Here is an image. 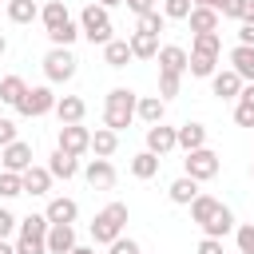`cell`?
Listing matches in <instances>:
<instances>
[{
	"instance_id": "52",
	"label": "cell",
	"mask_w": 254,
	"mask_h": 254,
	"mask_svg": "<svg viewBox=\"0 0 254 254\" xmlns=\"http://www.w3.org/2000/svg\"><path fill=\"white\" fill-rule=\"evenodd\" d=\"M99 8H115V4H123V0H95Z\"/></svg>"
},
{
	"instance_id": "15",
	"label": "cell",
	"mask_w": 254,
	"mask_h": 254,
	"mask_svg": "<svg viewBox=\"0 0 254 254\" xmlns=\"http://www.w3.org/2000/svg\"><path fill=\"white\" fill-rule=\"evenodd\" d=\"M48 171H52V179H64V183H67V179H75V175H79V159L56 147V151L48 155Z\"/></svg>"
},
{
	"instance_id": "7",
	"label": "cell",
	"mask_w": 254,
	"mask_h": 254,
	"mask_svg": "<svg viewBox=\"0 0 254 254\" xmlns=\"http://www.w3.org/2000/svg\"><path fill=\"white\" fill-rule=\"evenodd\" d=\"M56 147L79 159V155L91 147V131H87L83 123H60V143H56Z\"/></svg>"
},
{
	"instance_id": "35",
	"label": "cell",
	"mask_w": 254,
	"mask_h": 254,
	"mask_svg": "<svg viewBox=\"0 0 254 254\" xmlns=\"http://www.w3.org/2000/svg\"><path fill=\"white\" fill-rule=\"evenodd\" d=\"M190 52H206V56H222V36L218 32H194Z\"/></svg>"
},
{
	"instance_id": "6",
	"label": "cell",
	"mask_w": 254,
	"mask_h": 254,
	"mask_svg": "<svg viewBox=\"0 0 254 254\" xmlns=\"http://www.w3.org/2000/svg\"><path fill=\"white\" fill-rule=\"evenodd\" d=\"M183 167H187V175L194 179V183H206V179H214L218 175V155L210 151V147H194V151H187V159H183Z\"/></svg>"
},
{
	"instance_id": "39",
	"label": "cell",
	"mask_w": 254,
	"mask_h": 254,
	"mask_svg": "<svg viewBox=\"0 0 254 254\" xmlns=\"http://www.w3.org/2000/svg\"><path fill=\"white\" fill-rule=\"evenodd\" d=\"M194 8V0H163V16L167 20H187Z\"/></svg>"
},
{
	"instance_id": "34",
	"label": "cell",
	"mask_w": 254,
	"mask_h": 254,
	"mask_svg": "<svg viewBox=\"0 0 254 254\" xmlns=\"http://www.w3.org/2000/svg\"><path fill=\"white\" fill-rule=\"evenodd\" d=\"M75 36H79V28H75L71 20H64L60 28H48V40H52V48H71V44H75Z\"/></svg>"
},
{
	"instance_id": "14",
	"label": "cell",
	"mask_w": 254,
	"mask_h": 254,
	"mask_svg": "<svg viewBox=\"0 0 254 254\" xmlns=\"http://www.w3.org/2000/svg\"><path fill=\"white\" fill-rule=\"evenodd\" d=\"M52 111H56V119H60V123H83V115H87V103H83L79 95H60Z\"/></svg>"
},
{
	"instance_id": "36",
	"label": "cell",
	"mask_w": 254,
	"mask_h": 254,
	"mask_svg": "<svg viewBox=\"0 0 254 254\" xmlns=\"http://www.w3.org/2000/svg\"><path fill=\"white\" fill-rule=\"evenodd\" d=\"M179 87H183V75H175V71H159V99H175Z\"/></svg>"
},
{
	"instance_id": "28",
	"label": "cell",
	"mask_w": 254,
	"mask_h": 254,
	"mask_svg": "<svg viewBox=\"0 0 254 254\" xmlns=\"http://www.w3.org/2000/svg\"><path fill=\"white\" fill-rule=\"evenodd\" d=\"M214 64H218V56H206V52H190L187 56V71L194 79H210L214 75Z\"/></svg>"
},
{
	"instance_id": "53",
	"label": "cell",
	"mask_w": 254,
	"mask_h": 254,
	"mask_svg": "<svg viewBox=\"0 0 254 254\" xmlns=\"http://www.w3.org/2000/svg\"><path fill=\"white\" fill-rule=\"evenodd\" d=\"M4 52H8V40H4V36H0V56H4Z\"/></svg>"
},
{
	"instance_id": "20",
	"label": "cell",
	"mask_w": 254,
	"mask_h": 254,
	"mask_svg": "<svg viewBox=\"0 0 254 254\" xmlns=\"http://www.w3.org/2000/svg\"><path fill=\"white\" fill-rule=\"evenodd\" d=\"M230 67L242 75V83H254V48H250V44H234V52H230Z\"/></svg>"
},
{
	"instance_id": "24",
	"label": "cell",
	"mask_w": 254,
	"mask_h": 254,
	"mask_svg": "<svg viewBox=\"0 0 254 254\" xmlns=\"http://www.w3.org/2000/svg\"><path fill=\"white\" fill-rule=\"evenodd\" d=\"M175 139H179L183 151L206 147V127H202V123H183V127H175Z\"/></svg>"
},
{
	"instance_id": "5",
	"label": "cell",
	"mask_w": 254,
	"mask_h": 254,
	"mask_svg": "<svg viewBox=\"0 0 254 254\" xmlns=\"http://www.w3.org/2000/svg\"><path fill=\"white\" fill-rule=\"evenodd\" d=\"M56 99H60V95H52V87H48V83H40V87H28V91L20 95L16 111H20V115H28V119H40V115H48V111L56 107Z\"/></svg>"
},
{
	"instance_id": "13",
	"label": "cell",
	"mask_w": 254,
	"mask_h": 254,
	"mask_svg": "<svg viewBox=\"0 0 254 254\" xmlns=\"http://www.w3.org/2000/svg\"><path fill=\"white\" fill-rule=\"evenodd\" d=\"M155 60H159V71H175V75L187 71V48H179V44H163L155 52Z\"/></svg>"
},
{
	"instance_id": "25",
	"label": "cell",
	"mask_w": 254,
	"mask_h": 254,
	"mask_svg": "<svg viewBox=\"0 0 254 254\" xmlns=\"http://www.w3.org/2000/svg\"><path fill=\"white\" fill-rule=\"evenodd\" d=\"M234 123L238 127H254V83H242L238 107H234Z\"/></svg>"
},
{
	"instance_id": "3",
	"label": "cell",
	"mask_w": 254,
	"mask_h": 254,
	"mask_svg": "<svg viewBox=\"0 0 254 254\" xmlns=\"http://www.w3.org/2000/svg\"><path fill=\"white\" fill-rule=\"evenodd\" d=\"M79 36H87V40L99 44V48H103L107 40H115V36H111V16H107V8H99V4L91 0V4L79 12Z\"/></svg>"
},
{
	"instance_id": "32",
	"label": "cell",
	"mask_w": 254,
	"mask_h": 254,
	"mask_svg": "<svg viewBox=\"0 0 254 254\" xmlns=\"http://www.w3.org/2000/svg\"><path fill=\"white\" fill-rule=\"evenodd\" d=\"M40 20H44V28H60V24L71 20V16H67V4H64V0H48V4L40 8Z\"/></svg>"
},
{
	"instance_id": "57",
	"label": "cell",
	"mask_w": 254,
	"mask_h": 254,
	"mask_svg": "<svg viewBox=\"0 0 254 254\" xmlns=\"http://www.w3.org/2000/svg\"><path fill=\"white\" fill-rule=\"evenodd\" d=\"M234 254H238V250H234Z\"/></svg>"
},
{
	"instance_id": "40",
	"label": "cell",
	"mask_w": 254,
	"mask_h": 254,
	"mask_svg": "<svg viewBox=\"0 0 254 254\" xmlns=\"http://www.w3.org/2000/svg\"><path fill=\"white\" fill-rule=\"evenodd\" d=\"M246 4H250V0H218L214 12H218V16H230V20H242V16H246Z\"/></svg>"
},
{
	"instance_id": "17",
	"label": "cell",
	"mask_w": 254,
	"mask_h": 254,
	"mask_svg": "<svg viewBox=\"0 0 254 254\" xmlns=\"http://www.w3.org/2000/svg\"><path fill=\"white\" fill-rule=\"evenodd\" d=\"M230 230H234V214H230V206L218 202V210L202 222V234H206V238H226Z\"/></svg>"
},
{
	"instance_id": "46",
	"label": "cell",
	"mask_w": 254,
	"mask_h": 254,
	"mask_svg": "<svg viewBox=\"0 0 254 254\" xmlns=\"http://www.w3.org/2000/svg\"><path fill=\"white\" fill-rule=\"evenodd\" d=\"M12 139H16V123L12 119H0V147H8Z\"/></svg>"
},
{
	"instance_id": "55",
	"label": "cell",
	"mask_w": 254,
	"mask_h": 254,
	"mask_svg": "<svg viewBox=\"0 0 254 254\" xmlns=\"http://www.w3.org/2000/svg\"><path fill=\"white\" fill-rule=\"evenodd\" d=\"M0 107H4V103H0ZM0 119H4V115H0Z\"/></svg>"
},
{
	"instance_id": "11",
	"label": "cell",
	"mask_w": 254,
	"mask_h": 254,
	"mask_svg": "<svg viewBox=\"0 0 254 254\" xmlns=\"http://www.w3.org/2000/svg\"><path fill=\"white\" fill-rule=\"evenodd\" d=\"M83 179H87L95 190H111V187H115V167H111V159H91V163L83 167Z\"/></svg>"
},
{
	"instance_id": "18",
	"label": "cell",
	"mask_w": 254,
	"mask_h": 254,
	"mask_svg": "<svg viewBox=\"0 0 254 254\" xmlns=\"http://www.w3.org/2000/svg\"><path fill=\"white\" fill-rule=\"evenodd\" d=\"M187 24H190V32H218L222 16H218L214 8H206V4H194L190 16H187Z\"/></svg>"
},
{
	"instance_id": "43",
	"label": "cell",
	"mask_w": 254,
	"mask_h": 254,
	"mask_svg": "<svg viewBox=\"0 0 254 254\" xmlns=\"http://www.w3.org/2000/svg\"><path fill=\"white\" fill-rule=\"evenodd\" d=\"M107 254H143V250H139L135 238H123V234H119L115 242H107Z\"/></svg>"
},
{
	"instance_id": "2",
	"label": "cell",
	"mask_w": 254,
	"mask_h": 254,
	"mask_svg": "<svg viewBox=\"0 0 254 254\" xmlns=\"http://www.w3.org/2000/svg\"><path fill=\"white\" fill-rule=\"evenodd\" d=\"M123 226H127V202H107V206L91 218V238H95L99 246H107V242H115V238L123 234Z\"/></svg>"
},
{
	"instance_id": "1",
	"label": "cell",
	"mask_w": 254,
	"mask_h": 254,
	"mask_svg": "<svg viewBox=\"0 0 254 254\" xmlns=\"http://www.w3.org/2000/svg\"><path fill=\"white\" fill-rule=\"evenodd\" d=\"M135 103H139V95L131 87H111L107 91V103H103V127L127 131L131 119H135Z\"/></svg>"
},
{
	"instance_id": "23",
	"label": "cell",
	"mask_w": 254,
	"mask_h": 254,
	"mask_svg": "<svg viewBox=\"0 0 254 254\" xmlns=\"http://www.w3.org/2000/svg\"><path fill=\"white\" fill-rule=\"evenodd\" d=\"M135 56H131V44L127 40H107L103 44V64L107 67H127Z\"/></svg>"
},
{
	"instance_id": "8",
	"label": "cell",
	"mask_w": 254,
	"mask_h": 254,
	"mask_svg": "<svg viewBox=\"0 0 254 254\" xmlns=\"http://www.w3.org/2000/svg\"><path fill=\"white\" fill-rule=\"evenodd\" d=\"M0 163H4V171H28L32 167V143H24V139H12L8 147H0Z\"/></svg>"
},
{
	"instance_id": "44",
	"label": "cell",
	"mask_w": 254,
	"mask_h": 254,
	"mask_svg": "<svg viewBox=\"0 0 254 254\" xmlns=\"http://www.w3.org/2000/svg\"><path fill=\"white\" fill-rule=\"evenodd\" d=\"M16 226H20V218H16L12 210H4V206H0V238H12V230H16Z\"/></svg>"
},
{
	"instance_id": "27",
	"label": "cell",
	"mask_w": 254,
	"mask_h": 254,
	"mask_svg": "<svg viewBox=\"0 0 254 254\" xmlns=\"http://www.w3.org/2000/svg\"><path fill=\"white\" fill-rule=\"evenodd\" d=\"M75 214H79L75 198H52V202H48V210H44V218H48V222H75Z\"/></svg>"
},
{
	"instance_id": "45",
	"label": "cell",
	"mask_w": 254,
	"mask_h": 254,
	"mask_svg": "<svg viewBox=\"0 0 254 254\" xmlns=\"http://www.w3.org/2000/svg\"><path fill=\"white\" fill-rule=\"evenodd\" d=\"M198 254H226L222 250V238H202L198 242Z\"/></svg>"
},
{
	"instance_id": "29",
	"label": "cell",
	"mask_w": 254,
	"mask_h": 254,
	"mask_svg": "<svg viewBox=\"0 0 254 254\" xmlns=\"http://www.w3.org/2000/svg\"><path fill=\"white\" fill-rule=\"evenodd\" d=\"M159 163H163L159 155H151V151H139V155L131 159V175H135V179H155V175H159Z\"/></svg>"
},
{
	"instance_id": "21",
	"label": "cell",
	"mask_w": 254,
	"mask_h": 254,
	"mask_svg": "<svg viewBox=\"0 0 254 254\" xmlns=\"http://www.w3.org/2000/svg\"><path fill=\"white\" fill-rule=\"evenodd\" d=\"M135 115L151 127V123H163V115H167V99H159V95H143L139 103H135Z\"/></svg>"
},
{
	"instance_id": "31",
	"label": "cell",
	"mask_w": 254,
	"mask_h": 254,
	"mask_svg": "<svg viewBox=\"0 0 254 254\" xmlns=\"http://www.w3.org/2000/svg\"><path fill=\"white\" fill-rule=\"evenodd\" d=\"M36 16H40L36 0H8V20L12 24H32Z\"/></svg>"
},
{
	"instance_id": "37",
	"label": "cell",
	"mask_w": 254,
	"mask_h": 254,
	"mask_svg": "<svg viewBox=\"0 0 254 254\" xmlns=\"http://www.w3.org/2000/svg\"><path fill=\"white\" fill-rule=\"evenodd\" d=\"M16 194H24L20 175L16 171H0V198H16Z\"/></svg>"
},
{
	"instance_id": "42",
	"label": "cell",
	"mask_w": 254,
	"mask_h": 254,
	"mask_svg": "<svg viewBox=\"0 0 254 254\" xmlns=\"http://www.w3.org/2000/svg\"><path fill=\"white\" fill-rule=\"evenodd\" d=\"M234 238H238V254H254V222L234 226Z\"/></svg>"
},
{
	"instance_id": "9",
	"label": "cell",
	"mask_w": 254,
	"mask_h": 254,
	"mask_svg": "<svg viewBox=\"0 0 254 254\" xmlns=\"http://www.w3.org/2000/svg\"><path fill=\"white\" fill-rule=\"evenodd\" d=\"M175 147H179L175 127H167V123H151V127H147V151H151V155L163 159V155H171Z\"/></svg>"
},
{
	"instance_id": "33",
	"label": "cell",
	"mask_w": 254,
	"mask_h": 254,
	"mask_svg": "<svg viewBox=\"0 0 254 254\" xmlns=\"http://www.w3.org/2000/svg\"><path fill=\"white\" fill-rule=\"evenodd\" d=\"M214 210H218V198H210V194H202V190H198V194H194V202H190V222H198V226H202Z\"/></svg>"
},
{
	"instance_id": "51",
	"label": "cell",
	"mask_w": 254,
	"mask_h": 254,
	"mask_svg": "<svg viewBox=\"0 0 254 254\" xmlns=\"http://www.w3.org/2000/svg\"><path fill=\"white\" fill-rule=\"evenodd\" d=\"M242 20H246V24H254V0L246 4V16H242Z\"/></svg>"
},
{
	"instance_id": "10",
	"label": "cell",
	"mask_w": 254,
	"mask_h": 254,
	"mask_svg": "<svg viewBox=\"0 0 254 254\" xmlns=\"http://www.w3.org/2000/svg\"><path fill=\"white\" fill-rule=\"evenodd\" d=\"M44 246H48V254H67L75 246V226L71 222H52L48 234H44Z\"/></svg>"
},
{
	"instance_id": "47",
	"label": "cell",
	"mask_w": 254,
	"mask_h": 254,
	"mask_svg": "<svg viewBox=\"0 0 254 254\" xmlns=\"http://www.w3.org/2000/svg\"><path fill=\"white\" fill-rule=\"evenodd\" d=\"M123 4H127V8L135 12V16H147V12H151V8L159 4V0H123Z\"/></svg>"
},
{
	"instance_id": "48",
	"label": "cell",
	"mask_w": 254,
	"mask_h": 254,
	"mask_svg": "<svg viewBox=\"0 0 254 254\" xmlns=\"http://www.w3.org/2000/svg\"><path fill=\"white\" fill-rule=\"evenodd\" d=\"M238 44H250V48H254V24L242 20V28H238Z\"/></svg>"
},
{
	"instance_id": "30",
	"label": "cell",
	"mask_w": 254,
	"mask_h": 254,
	"mask_svg": "<svg viewBox=\"0 0 254 254\" xmlns=\"http://www.w3.org/2000/svg\"><path fill=\"white\" fill-rule=\"evenodd\" d=\"M24 91H28V83H24L20 75H4V79H0V103H8V107H16Z\"/></svg>"
},
{
	"instance_id": "50",
	"label": "cell",
	"mask_w": 254,
	"mask_h": 254,
	"mask_svg": "<svg viewBox=\"0 0 254 254\" xmlns=\"http://www.w3.org/2000/svg\"><path fill=\"white\" fill-rule=\"evenodd\" d=\"M0 254H16V246H12L8 238H0Z\"/></svg>"
},
{
	"instance_id": "41",
	"label": "cell",
	"mask_w": 254,
	"mask_h": 254,
	"mask_svg": "<svg viewBox=\"0 0 254 254\" xmlns=\"http://www.w3.org/2000/svg\"><path fill=\"white\" fill-rule=\"evenodd\" d=\"M16 254H48V246H44V238L20 234V238H16Z\"/></svg>"
},
{
	"instance_id": "12",
	"label": "cell",
	"mask_w": 254,
	"mask_h": 254,
	"mask_svg": "<svg viewBox=\"0 0 254 254\" xmlns=\"http://www.w3.org/2000/svg\"><path fill=\"white\" fill-rule=\"evenodd\" d=\"M210 91H214L218 99H238V91H242V75H238L234 67L214 71V75H210Z\"/></svg>"
},
{
	"instance_id": "26",
	"label": "cell",
	"mask_w": 254,
	"mask_h": 254,
	"mask_svg": "<svg viewBox=\"0 0 254 254\" xmlns=\"http://www.w3.org/2000/svg\"><path fill=\"white\" fill-rule=\"evenodd\" d=\"M167 194H171V202L190 206V202H194V194H198V183H194L190 175H183V179H175V183L167 187Z\"/></svg>"
},
{
	"instance_id": "49",
	"label": "cell",
	"mask_w": 254,
	"mask_h": 254,
	"mask_svg": "<svg viewBox=\"0 0 254 254\" xmlns=\"http://www.w3.org/2000/svg\"><path fill=\"white\" fill-rule=\"evenodd\" d=\"M67 254H95V246H79V242H75V246H71Z\"/></svg>"
},
{
	"instance_id": "56",
	"label": "cell",
	"mask_w": 254,
	"mask_h": 254,
	"mask_svg": "<svg viewBox=\"0 0 254 254\" xmlns=\"http://www.w3.org/2000/svg\"><path fill=\"white\" fill-rule=\"evenodd\" d=\"M250 175H254V167H250Z\"/></svg>"
},
{
	"instance_id": "19",
	"label": "cell",
	"mask_w": 254,
	"mask_h": 254,
	"mask_svg": "<svg viewBox=\"0 0 254 254\" xmlns=\"http://www.w3.org/2000/svg\"><path fill=\"white\" fill-rule=\"evenodd\" d=\"M115 147H119V131H111V127H95L91 131V147L87 151H95V159H111Z\"/></svg>"
},
{
	"instance_id": "16",
	"label": "cell",
	"mask_w": 254,
	"mask_h": 254,
	"mask_svg": "<svg viewBox=\"0 0 254 254\" xmlns=\"http://www.w3.org/2000/svg\"><path fill=\"white\" fill-rule=\"evenodd\" d=\"M20 183H24V194H48L52 190V171L32 163L28 171H20Z\"/></svg>"
},
{
	"instance_id": "38",
	"label": "cell",
	"mask_w": 254,
	"mask_h": 254,
	"mask_svg": "<svg viewBox=\"0 0 254 254\" xmlns=\"http://www.w3.org/2000/svg\"><path fill=\"white\" fill-rule=\"evenodd\" d=\"M163 28H167V16H163L159 8H151L147 16H139V32H151V36H159Z\"/></svg>"
},
{
	"instance_id": "54",
	"label": "cell",
	"mask_w": 254,
	"mask_h": 254,
	"mask_svg": "<svg viewBox=\"0 0 254 254\" xmlns=\"http://www.w3.org/2000/svg\"><path fill=\"white\" fill-rule=\"evenodd\" d=\"M194 4H206V8H214V4H218V0H194Z\"/></svg>"
},
{
	"instance_id": "22",
	"label": "cell",
	"mask_w": 254,
	"mask_h": 254,
	"mask_svg": "<svg viewBox=\"0 0 254 254\" xmlns=\"http://www.w3.org/2000/svg\"><path fill=\"white\" fill-rule=\"evenodd\" d=\"M127 44H131L135 60H155V52H159V36H151V32H131Z\"/></svg>"
},
{
	"instance_id": "4",
	"label": "cell",
	"mask_w": 254,
	"mask_h": 254,
	"mask_svg": "<svg viewBox=\"0 0 254 254\" xmlns=\"http://www.w3.org/2000/svg\"><path fill=\"white\" fill-rule=\"evenodd\" d=\"M75 56H71V48H52L48 56H44V75H48V83H67L71 75H75Z\"/></svg>"
}]
</instances>
